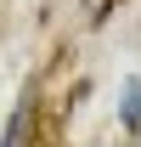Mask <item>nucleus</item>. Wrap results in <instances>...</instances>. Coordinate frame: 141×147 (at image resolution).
Returning a JSON list of instances; mask_svg holds the SVG:
<instances>
[{
	"mask_svg": "<svg viewBox=\"0 0 141 147\" xmlns=\"http://www.w3.org/2000/svg\"><path fill=\"white\" fill-rule=\"evenodd\" d=\"M119 119L130 130H141V74H130L124 79V96H119Z\"/></svg>",
	"mask_w": 141,
	"mask_h": 147,
	"instance_id": "nucleus-1",
	"label": "nucleus"
},
{
	"mask_svg": "<svg viewBox=\"0 0 141 147\" xmlns=\"http://www.w3.org/2000/svg\"><path fill=\"white\" fill-rule=\"evenodd\" d=\"M0 147H23V113H11V125H6V142Z\"/></svg>",
	"mask_w": 141,
	"mask_h": 147,
	"instance_id": "nucleus-2",
	"label": "nucleus"
}]
</instances>
